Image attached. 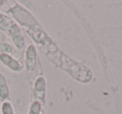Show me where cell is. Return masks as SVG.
I'll return each instance as SVG.
<instances>
[{
    "mask_svg": "<svg viewBox=\"0 0 122 114\" xmlns=\"http://www.w3.org/2000/svg\"><path fill=\"white\" fill-rule=\"evenodd\" d=\"M8 34L12 38V41L14 44V45L18 48V49H22L25 44V40L21 32V29L18 24L16 23H13V24L10 26L9 31H8Z\"/></svg>",
    "mask_w": 122,
    "mask_h": 114,
    "instance_id": "obj_3",
    "label": "cell"
},
{
    "mask_svg": "<svg viewBox=\"0 0 122 114\" xmlns=\"http://www.w3.org/2000/svg\"><path fill=\"white\" fill-rule=\"evenodd\" d=\"M0 61L14 71H21L23 69L22 65L9 54H0Z\"/></svg>",
    "mask_w": 122,
    "mask_h": 114,
    "instance_id": "obj_5",
    "label": "cell"
},
{
    "mask_svg": "<svg viewBox=\"0 0 122 114\" xmlns=\"http://www.w3.org/2000/svg\"><path fill=\"white\" fill-rule=\"evenodd\" d=\"M9 88L5 76L0 73V99L6 100L9 97Z\"/></svg>",
    "mask_w": 122,
    "mask_h": 114,
    "instance_id": "obj_7",
    "label": "cell"
},
{
    "mask_svg": "<svg viewBox=\"0 0 122 114\" xmlns=\"http://www.w3.org/2000/svg\"><path fill=\"white\" fill-rule=\"evenodd\" d=\"M13 20L5 14L0 13V30L8 33L10 26L13 24Z\"/></svg>",
    "mask_w": 122,
    "mask_h": 114,
    "instance_id": "obj_8",
    "label": "cell"
},
{
    "mask_svg": "<svg viewBox=\"0 0 122 114\" xmlns=\"http://www.w3.org/2000/svg\"><path fill=\"white\" fill-rule=\"evenodd\" d=\"M7 13L17 21L18 24L25 28L27 32L41 27L32 14L17 3L12 6Z\"/></svg>",
    "mask_w": 122,
    "mask_h": 114,
    "instance_id": "obj_2",
    "label": "cell"
},
{
    "mask_svg": "<svg viewBox=\"0 0 122 114\" xmlns=\"http://www.w3.org/2000/svg\"><path fill=\"white\" fill-rule=\"evenodd\" d=\"M12 51H13V47L11 44L0 41V54H3V53L9 54V53H11Z\"/></svg>",
    "mask_w": 122,
    "mask_h": 114,
    "instance_id": "obj_11",
    "label": "cell"
},
{
    "mask_svg": "<svg viewBox=\"0 0 122 114\" xmlns=\"http://www.w3.org/2000/svg\"><path fill=\"white\" fill-rule=\"evenodd\" d=\"M41 111V104L39 101H35L32 103L29 109V114H39Z\"/></svg>",
    "mask_w": 122,
    "mask_h": 114,
    "instance_id": "obj_10",
    "label": "cell"
},
{
    "mask_svg": "<svg viewBox=\"0 0 122 114\" xmlns=\"http://www.w3.org/2000/svg\"><path fill=\"white\" fill-rule=\"evenodd\" d=\"M45 80L44 77L40 76L36 80L35 83H34V97L36 99L39 101H42L44 102V98H45Z\"/></svg>",
    "mask_w": 122,
    "mask_h": 114,
    "instance_id": "obj_6",
    "label": "cell"
},
{
    "mask_svg": "<svg viewBox=\"0 0 122 114\" xmlns=\"http://www.w3.org/2000/svg\"><path fill=\"white\" fill-rule=\"evenodd\" d=\"M4 4H5V1H4V0H0V8L2 7L3 5H4Z\"/></svg>",
    "mask_w": 122,
    "mask_h": 114,
    "instance_id": "obj_12",
    "label": "cell"
},
{
    "mask_svg": "<svg viewBox=\"0 0 122 114\" xmlns=\"http://www.w3.org/2000/svg\"><path fill=\"white\" fill-rule=\"evenodd\" d=\"M1 111H2V114H14L13 106L9 102H3L2 107H1Z\"/></svg>",
    "mask_w": 122,
    "mask_h": 114,
    "instance_id": "obj_9",
    "label": "cell"
},
{
    "mask_svg": "<svg viewBox=\"0 0 122 114\" xmlns=\"http://www.w3.org/2000/svg\"><path fill=\"white\" fill-rule=\"evenodd\" d=\"M37 63V51L34 44H30L26 49L25 53V67L27 71H33Z\"/></svg>",
    "mask_w": 122,
    "mask_h": 114,
    "instance_id": "obj_4",
    "label": "cell"
},
{
    "mask_svg": "<svg viewBox=\"0 0 122 114\" xmlns=\"http://www.w3.org/2000/svg\"><path fill=\"white\" fill-rule=\"evenodd\" d=\"M51 60L79 81L87 83L91 80L92 72L86 65L72 60L60 51H59Z\"/></svg>",
    "mask_w": 122,
    "mask_h": 114,
    "instance_id": "obj_1",
    "label": "cell"
}]
</instances>
